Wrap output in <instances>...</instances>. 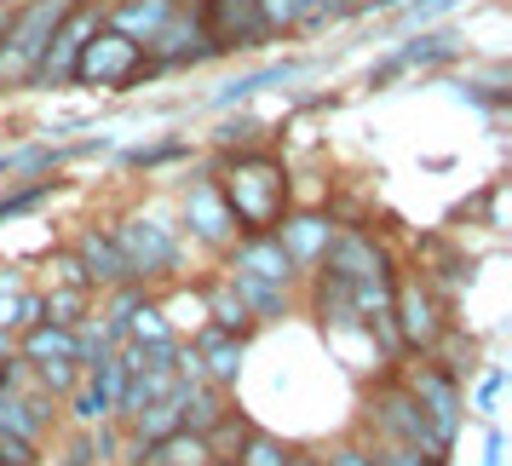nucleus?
I'll use <instances>...</instances> for the list:
<instances>
[{
  "instance_id": "f257e3e1",
  "label": "nucleus",
  "mask_w": 512,
  "mask_h": 466,
  "mask_svg": "<svg viewBox=\"0 0 512 466\" xmlns=\"http://www.w3.org/2000/svg\"><path fill=\"white\" fill-rule=\"evenodd\" d=\"M225 208H231L236 231H277L282 208H288V179H282V162H271L265 150H242L231 167H225Z\"/></svg>"
},
{
  "instance_id": "f03ea898",
  "label": "nucleus",
  "mask_w": 512,
  "mask_h": 466,
  "mask_svg": "<svg viewBox=\"0 0 512 466\" xmlns=\"http://www.w3.org/2000/svg\"><path fill=\"white\" fill-rule=\"evenodd\" d=\"M75 0H29L24 12H12L0 24V87H29L41 70V52H47L58 18L70 12Z\"/></svg>"
},
{
  "instance_id": "7ed1b4c3",
  "label": "nucleus",
  "mask_w": 512,
  "mask_h": 466,
  "mask_svg": "<svg viewBox=\"0 0 512 466\" xmlns=\"http://www.w3.org/2000/svg\"><path fill=\"white\" fill-rule=\"evenodd\" d=\"M156 64L144 58V47L121 29H93V41L81 47L70 81H98V87H133L139 75H150Z\"/></svg>"
},
{
  "instance_id": "20e7f679",
  "label": "nucleus",
  "mask_w": 512,
  "mask_h": 466,
  "mask_svg": "<svg viewBox=\"0 0 512 466\" xmlns=\"http://www.w3.org/2000/svg\"><path fill=\"white\" fill-rule=\"evenodd\" d=\"M369 420L380 426V438L392 443H409V449H420V455H449V443L432 432V420H426V409L415 403V392L409 386H380L369 403Z\"/></svg>"
},
{
  "instance_id": "39448f33",
  "label": "nucleus",
  "mask_w": 512,
  "mask_h": 466,
  "mask_svg": "<svg viewBox=\"0 0 512 466\" xmlns=\"http://www.w3.org/2000/svg\"><path fill=\"white\" fill-rule=\"evenodd\" d=\"M392 317H397V340L415 351H432L443 334V305L426 288V277H403L392 282Z\"/></svg>"
},
{
  "instance_id": "423d86ee",
  "label": "nucleus",
  "mask_w": 512,
  "mask_h": 466,
  "mask_svg": "<svg viewBox=\"0 0 512 466\" xmlns=\"http://www.w3.org/2000/svg\"><path fill=\"white\" fill-rule=\"evenodd\" d=\"M116 242H121V254H127V265H133V282L179 271V236L162 219H127L116 231Z\"/></svg>"
},
{
  "instance_id": "0eeeda50",
  "label": "nucleus",
  "mask_w": 512,
  "mask_h": 466,
  "mask_svg": "<svg viewBox=\"0 0 512 466\" xmlns=\"http://www.w3.org/2000/svg\"><path fill=\"white\" fill-rule=\"evenodd\" d=\"M98 29V6H87V0H75L70 12L58 18V29H52L47 52H41V70H35V81L41 87H58V81H70L75 75V58H81V47L93 41Z\"/></svg>"
},
{
  "instance_id": "6e6552de",
  "label": "nucleus",
  "mask_w": 512,
  "mask_h": 466,
  "mask_svg": "<svg viewBox=\"0 0 512 466\" xmlns=\"http://www.w3.org/2000/svg\"><path fill=\"white\" fill-rule=\"evenodd\" d=\"M323 265H328V277H340V282L392 277V259H386V248H380L374 236H363V231H334V236H328Z\"/></svg>"
},
{
  "instance_id": "1a4fd4ad",
  "label": "nucleus",
  "mask_w": 512,
  "mask_h": 466,
  "mask_svg": "<svg viewBox=\"0 0 512 466\" xmlns=\"http://www.w3.org/2000/svg\"><path fill=\"white\" fill-rule=\"evenodd\" d=\"M202 29H208L213 52H231V47H259L271 29L259 18L254 0H208L202 6Z\"/></svg>"
},
{
  "instance_id": "9d476101",
  "label": "nucleus",
  "mask_w": 512,
  "mask_h": 466,
  "mask_svg": "<svg viewBox=\"0 0 512 466\" xmlns=\"http://www.w3.org/2000/svg\"><path fill=\"white\" fill-rule=\"evenodd\" d=\"M409 392H415V403L426 409L432 432H438L443 443H455V432H461V386H455L438 363H420V369L409 374Z\"/></svg>"
},
{
  "instance_id": "9b49d317",
  "label": "nucleus",
  "mask_w": 512,
  "mask_h": 466,
  "mask_svg": "<svg viewBox=\"0 0 512 466\" xmlns=\"http://www.w3.org/2000/svg\"><path fill=\"white\" fill-rule=\"evenodd\" d=\"M231 271L288 288V282H294V259H288V248L277 242V231H248V242L231 254Z\"/></svg>"
},
{
  "instance_id": "f8f14e48",
  "label": "nucleus",
  "mask_w": 512,
  "mask_h": 466,
  "mask_svg": "<svg viewBox=\"0 0 512 466\" xmlns=\"http://www.w3.org/2000/svg\"><path fill=\"white\" fill-rule=\"evenodd\" d=\"M196 363H202V380L208 386H231L236 374H242V334H225V328H202L196 334Z\"/></svg>"
},
{
  "instance_id": "ddd939ff",
  "label": "nucleus",
  "mask_w": 512,
  "mask_h": 466,
  "mask_svg": "<svg viewBox=\"0 0 512 466\" xmlns=\"http://www.w3.org/2000/svg\"><path fill=\"white\" fill-rule=\"evenodd\" d=\"M139 455V466H208L213 461V449L202 432H190V426H173L167 438H150L133 449Z\"/></svg>"
},
{
  "instance_id": "4468645a",
  "label": "nucleus",
  "mask_w": 512,
  "mask_h": 466,
  "mask_svg": "<svg viewBox=\"0 0 512 466\" xmlns=\"http://www.w3.org/2000/svg\"><path fill=\"white\" fill-rule=\"evenodd\" d=\"M185 213H190V225H196L202 242H225V236L236 231V219H231V208H225V196H219L213 179H196V185L185 190Z\"/></svg>"
},
{
  "instance_id": "2eb2a0df",
  "label": "nucleus",
  "mask_w": 512,
  "mask_h": 466,
  "mask_svg": "<svg viewBox=\"0 0 512 466\" xmlns=\"http://www.w3.org/2000/svg\"><path fill=\"white\" fill-rule=\"evenodd\" d=\"M179 12H185V0H116V6H110V29L133 35L144 47V41H150L167 18H179Z\"/></svg>"
},
{
  "instance_id": "dca6fc26",
  "label": "nucleus",
  "mask_w": 512,
  "mask_h": 466,
  "mask_svg": "<svg viewBox=\"0 0 512 466\" xmlns=\"http://www.w3.org/2000/svg\"><path fill=\"white\" fill-rule=\"evenodd\" d=\"M81 271H87V288H116V282H133V265H127V254H121L116 236H98L87 231L81 236Z\"/></svg>"
},
{
  "instance_id": "f3484780",
  "label": "nucleus",
  "mask_w": 512,
  "mask_h": 466,
  "mask_svg": "<svg viewBox=\"0 0 512 466\" xmlns=\"http://www.w3.org/2000/svg\"><path fill=\"white\" fill-rule=\"evenodd\" d=\"M24 357L41 369V363H81V334H75V323H29L24 334Z\"/></svg>"
},
{
  "instance_id": "a211bd4d",
  "label": "nucleus",
  "mask_w": 512,
  "mask_h": 466,
  "mask_svg": "<svg viewBox=\"0 0 512 466\" xmlns=\"http://www.w3.org/2000/svg\"><path fill=\"white\" fill-rule=\"evenodd\" d=\"M328 236H334V225H328L323 213H300V219H277V242L288 248V259L294 265H317L328 248Z\"/></svg>"
},
{
  "instance_id": "6ab92c4d",
  "label": "nucleus",
  "mask_w": 512,
  "mask_h": 466,
  "mask_svg": "<svg viewBox=\"0 0 512 466\" xmlns=\"http://www.w3.org/2000/svg\"><path fill=\"white\" fill-rule=\"evenodd\" d=\"M231 288H236V300L248 305V317H282V311H288V294H282L277 282H259V277L231 271Z\"/></svg>"
},
{
  "instance_id": "aec40b11",
  "label": "nucleus",
  "mask_w": 512,
  "mask_h": 466,
  "mask_svg": "<svg viewBox=\"0 0 512 466\" xmlns=\"http://www.w3.org/2000/svg\"><path fill=\"white\" fill-rule=\"evenodd\" d=\"M208 317H213V328H225V334H248V305L236 300V288L225 282V288H208Z\"/></svg>"
},
{
  "instance_id": "412c9836",
  "label": "nucleus",
  "mask_w": 512,
  "mask_h": 466,
  "mask_svg": "<svg viewBox=\"0 0 512 466\" xmlns=\"http://www.w3.org/2000/svg\"><path fill=\"white\" fill-rule=\"evenodd\" d=\"M236 466H288V449H282L271 432H242V443H236Z\"/></svg>"
},
{
  "instance_id": "4be33fe9",
  "label": "nucleus",
  "mask_w": 512,
  "mask_h": 466,
  "mask_svg": "<svg viewBox=\"0 0 512 466\" xmlns=\"http://www.w3.org/2000/svg\"><path fill=\"white\" fill-rule=\"evenodd\" d=\"M374 466H443L438 455H420V449H409V443H392V438H380V449L369 455Z\"/></svg>"
},
{
  "instance_id": "5701e85b",
  "label": "nucleus",
  "mask_w": 512,
  "mask_h": 466,
  "mask_svg": "<svg viewBox=\"0 0 512 466\" xmlns=\"http://www.w3.org/2000/svg\"><path fill=\"white\" fill-rule=\"evenodd\" d=\"M254 6H259V18H265V29H288L305 18L300 0H254Z\"/></svg>"
},
{
  "instance_id": "b1692460",
  "label": "nucleus",
  "mask_w": 512,
  "mask_h": 466,
  "mask_svg": "<svg viewBox=\"0 0 512 466\" xmlns=\"http://www.w3.org/2000/svg\"><path fill=\"white\" fill-rule=\"evenodd\" d=\"M219 144H231V150H236V144H242V150H254L259 127H254V121H225V127H219Z\"/></svg>"
},
{
  "instance_id": "393cba45",
  "label": "nucleus",
  "mask_w": 512,
  "mask_h": 466,
  "mask_svg": "<svg viewBox=\"0 0 512 466\" xmlns=\"http://www.w3.org/2000/svg\"><path fill=\"white\" fill-rule=\"evenodd\" d=\"M323 466H374V461H369V449H357V443H340V449H334Z\"/></svg>"
},
{
  "instance_id": "a878e982",
  "label": "nucleus",
  "mask_w": 512,
  "mask_h": 466,
  "mask_svg": "<svg viewBox=\"0 0 512 466\" xmlns=\"http://www.w3.org/2000/svg\"><path fill=\"white\" fill-rule=\"evenodd\" d=\"M501 380H507V374L495 369V374H484V386H478V409H484V415L495 409V397H501Z\"/></svg>"
},
{
  "instance_id": "bb28decb",
  "label": "nucleus",
  "mask_w": 512,
  "mask_h": 466,
  "mask_svg": "<svg viewBox=\"0 0 512 466\" xmlns=\"http://www.w3.org/2000/svg\"><path fill=\"white\" fill-rule=\"evenodd\" d=\"M64 466H93V438H81V443H75V449H70V461H64Z\"/></svg>"
},
{
  "instance_id": "cd10ccee",
  "label": "nucleus",
  "mask_w": 512,
  "mask_h": 466,
  "mask_svg": "<svg viewBox=\"0 0 512 466\" xmlns=\"http://www.w3.org/2000/svg\"><path fill=\"white\" fill-rule=\"evenodd\" d=\"M484 466H501V432H489V443H484Z\"/></svg>"
},
{
  "instance_id": "c85d7f7f",
  "label": "nucleus",
  "mask_w": 512,
  "mask_h": 466,
  "mask_svg": "<svg viewBox=\"0 0 512 466\" xmlns=\"http://www.w3.org/2000/svg\"><path fill=\"white\" fill-rule=\"evenodd\" d=\"M288 466H323L317 455H288Z\"/></svg>"
},
{
  "instance_id": "c756f323",
  "label": "nucleus",
  "mask_w": 512,
  "mask_h": 466,
  "mask_svg": "<svg viewBox=\"0 0 512 466\" xmlns=\"http://www.w3.org/2000/svg\"><path fill=\"white\" fill-rule=\"evenodd\" d=\"M305 12H311V18H317V12H323V0H300Z\"/></svg>"
},
{
  "instance_id": "7c9ffc66",
  "label": "nucleus",
  "mask_w": 512,
  "mask_h": 466,
  "mask_svg": "<svg viewBox=\"0 0 512 466\" xmlns=\"http://www.w3.org/2000/svg\"><path fill=\"white\" fill-rule=\"evenodd\" d=\"M208 466H236V461H231V455H213V461H208Z\"/></svg>"
},
{
  "instance_id": "2f4dec72",
  "label": "nucleus",
  "mask_w": 512,
  "mask_h": 466,
  "mask_svg": "<svg viewBox=\"0 0 512 466\" xmlns=\"http://www.w3.org/2000/svg\"><path fill=\"white\" fill-rule=\"evenodd\" d=\"M0 357H6V334H0Z\"/></svg>"
}]
</instances>
